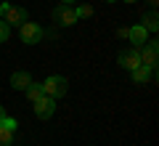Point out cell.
<instances>
[{
	"label": "cell",
	"mask_w": 159,
	"mask_h": 146,
	"mask_svg": "<svg viewBox=\"0 0 159 146\" xmlns=\"http://www.w3.org/2000/svg\"><path fill=\"white\" fill-rule=\"evenodd\" d=\"M40 88H43V96L56 98V101H58V98H61V96L69 90V82H66V77H61V74H51V77L40 85Z\"/></svg>",
	"instance_id": "1"
},
{
	"label": "cell",
	"mask_w": 159,
	"mask_h": 146,
	"mask_svg": "<svg viewBox=\"0 0 159 146\" xmlns=\"http://www.w3.org/2000/svg\"><path fill=\"white\" fill-rule=\"evenodd\" d=\"M19 35H21V43L24 45H37L40 40L45 37V29L40 27L37 21H24L21 29H19Z\"/></svg>",
	"instance_id": "2"
},
{
	"label": "cell",
	"mask_w": 159,
	"mask_h": 146,
	"mask_svg": "<svg viewBox=\"0 0 159 146\" xmlns=\"http://www.w3.org/2000/svg\"><path fill=\"white\" fill-rule=\"evenodd\" d=\"M51 19H53L56 27H74V24L80 21L77 13H74V8H69V6H56L51 11Z\"/></svg>",
	"instance_id": "3"
},
{
	"label": "cell",
	"mask_w": 159,
	"mask_h": 146,
	"mask_svg": "<svg viewBox=\"0 0 159 146\" xmlns=\"http://www.w3.org/2000/svg\"><path fill=\"white\" fill-rule=\"evenodd\" d=\"M138 56H141V64L143 67H151V69H157V56H159V48H157V43H143L141 48H138Z\"/></svg>",
	"instance_id": "4"
},
{
	"label": "cell",
	"mask_w": 159,
	"mask_h": 146,
	"mask_svg": "<svg viewBox=\"0 0 159 146\" xmlns=\"http://www.w3.org/2000/svg\"><path fill=\"white\" fill-rule=\"evenodd\" d=\"M53 112H56V98L43 96V98L34 101V114H37V120H51Z\"/></svg>",
	"instance_id": "5"
},
{
	"label": "cell",
	"mask_w": 159,
	"mask_h": 146,
	"mask_svg": "<svg viewBox=\"0 0 159 146\" xmlns=\"http://www.w3.org/2000/svg\"><path fill=\"white\" fill-rule=\"evenodd\" d=\"M117 61H119V67H122V69L133 72L135 67H141V56H138V48H127V51H119Z\"/></svg>",
	"instance_id": "6"
},
{
	"label": "cell",
	"mask_w": 159,
	"mask_h": 146,
	"mask_svg": "<svg viewBox=\"0 0 159 146\" xmlns=\"http://www.w3.org/2000/svg\"><path fill=\"white\" fill-rule=\"evenodd\" d=\"M3 21H6L8 27H21V24L27 21V11H24V8H16V6H8L6 11H3Z\"/></svg>",
	"instance_id": "7"
},
{
	"label": "cell",
	"mask_w": 159,
	"mask_h": 146,
	"mask_svg": "<svg viewBox=\"0 0 159 146\" xmlns=\"http://www.w3.org/2000/svg\"><path fill=\"white\" fill-rule=\"evenodd\" d=\"M127 40L133 43V48H141L143 43H148V32L141 24H135V27H130V32H127Z\"/></svg>",
	"instance_id": "8"
},
{
	"label": "cell",
	"mask_w": 159,
	"mask_h": 146,
	"mask_svg": "<svg viewBox=\"0 0 159 146\" xmlns=\"http://www.w3.org/2000/svg\"><path fill=\"white\" fill-rule=\"evenodd\" d=\"M29 82H32V74L29 72H13L11 74V88L13 90H27Z\"/></svg>",
	"instance_id": "9"
},
{
	"label": "cell",
	"mask_w": 159,
	"mask_h": 146,
	"mask_svg": "<svg viewBox=\"0 0 159 146\" xmlns=\"http://www.w3.org/2000/svg\"><path fill=\"white\" fill-rule=\"evenodd\" d=\"M130 74H133V80H135L138 85H146L148 80H154V69L151 67H143V64H141V67H135Z\"/></svg>",
	"instance_id": "10"
},
{
	"label": "cell",
	"mask_w": 159,
	"mask_h": 146,
	"mask_svg": "<svg viewBox=\"0 0 159 146\" xmlns=\"http://www.w3.org/2000/svg\"><path fill=\"white\" fill-rule=\"evenodd\" d=\"M141 27L146 29V32H157V29H159L157 11H146V13H141Z\"/></svg>",
	"instance_id": "11"
},
{
	"label": "cell",
	"mask_w": 159,
	"mask_h": 146,
	"mask_svg": "<svg viewBox=\"0 0 159 146\" xmlns=\"http://www.w3.org/2000/svg\"><path fill=\"white\" fill-rule=\"evenodd\" d=\"M13 138H16V133L0 125V146H13Z\"/></svg>",
	"instance_id": "12"
},
{
	"label": "cell",
	"mask_w": 159,
	"mask_h": 146,
	"mask_svg": "<svg viewBox=\"0 0 159 146\" xmlns=\"http://www.w3.org/2000/svg\"><path fill=\"white\" fill-rule=\"evenodd\" d=\"M27 98H29V101H37V98H43V88H40V85L37 82H29V88H27Z\"/></svg>",
	"instance_id": "13"
},
{
	"label": "cell",
	"mask_w": 159,
	"mask_h": 146,
	"mask_svg": "<svg viewBox=\"0 0 159 146\" xmlns=\"http://www.w3.org/2000/svg\"><path fill=\"white\" fill-rule=\"evenodd\" d=\"M74 13H77V19H90L93 16V8L88 6V3H82L80 8H74Z\"/></svg>",
	"instance_id": "14"
},
{
	"label": "cell",
	"mask_w": 159,
	"mask_h": 146,
	"mask_svg": "<svg viewBox=\"0 0 159 146\" xmlns=\"http://www.w3.org/2000/svg\"><path fill=\"white\" fill-rule=\"evenodd\" d=\"M0 125H3V128H8V130H13V133H16V128H19V122H16L13 117H8V114L0 120Z\"/></svg>",
	"instance_id": "15"
},
{
	"label": "cell",
	"mask_w": 159,
	"mask_h": 146,
	"mask_svg": "<svg viewBox=\"0 0 159 146\" xmlns=\"http://www.w3.org/2000/svg\"><path fill=\"white\" fill-rule=\"evenodd\" d=\"M8 35H11V27H8L3 19H0V43H6L8 40Z\"/></svg>",
	"instance_id": "16"
},
{
	"label": "cell",
	"mask_w": 159,
	"mask_h": 146,
	"mask_svg": "<svg viewBox=\"0 0 159 146\" xmlns=\"http://www.w3.org/2000/svg\"><path fill=\"white\" fill-rule=\"evenodd\" d=\"M127 32H130V27H119V29H117V37L127 40Z\"/></svg>",
	"instance_id": "17"
},
{
	"label": "cell",
	"mask_w": 159,
	"mask_h": 146,
	"mask_svg": "<svg viewBox=\"0 0 159 146\" xmlns=\"http://www.w3.org/2000/svg\"><path fill=\"white\" fill-rule=\"evenodd\" d=\"M8 8V3H0V19H3V11Z\"/></svg>",
	"instance_id": "18"
},
{
	"label": "cell",
	"mask_w": 159,
	"mask_h": 146,
	"mask_svg": "<svg viewBox=\"0 0 159 146\" xmlns=\"http://www.w3.org/2000/svg\"><path fill=\"white\" fill-rule=\"evenodd\" d=\"M148 6H151V8H157V6H159V0H148Z\"/></svg>",
	"instance_id": "19"
},
{
	"label": "cell",
	"mask_w": 159,
	"mask_h": 146,
	"mask_svg": "<svg viewBox=\"0 0 159 146\" xmlns=\"http://www.w3.org/2000/svg\"><path fill=\"white\" fill-rule=\"evenodd\" d=\"M72 3H74V0H61V6H72Z\"/></svg>",
	"instance_id": "20"
},
{
	"label": "cell",
	"mask_w": 159,
	"mask_h": 146,
	"mask_svg": "<svg viewBox=\"0 0 159 146\" xmlns=\"http://www.w3.org/2000/svg\"><path fill=\"white\" fill-rule=\"evenodd\" d=\"M3 117H6V112H3V106H0V120H3Z\"/></svg>",
	"instance_id": "21"
},
{
	"label": "cell",
	"mask_w": 159,
	"mask_h": 146,
	"mask_svg": "<svg viewBox=\"0 0 159 146\" xmlns=\"http://www.w3.org/2000/svg\"><path fill=\"white\" fill-rule=\"evenodd\" d=\"M125 3H138V0H125Z\"/></svg>",
	"instance_id": "22"
},
{
	"label": "cell",
	"mask_w": 159,
	"mask_h": 146,
	"mask_svg": "<svg viewBox=\"0 0 159 146\" xmlns=\"http://www.w3.org/2000/svg\"><path fill=\"white\" fill-rule=\"evenodd\" d=\"M106 3H117V0H106Z\"/></svg>",
	"instance_id": "23"
}]
</instances>
